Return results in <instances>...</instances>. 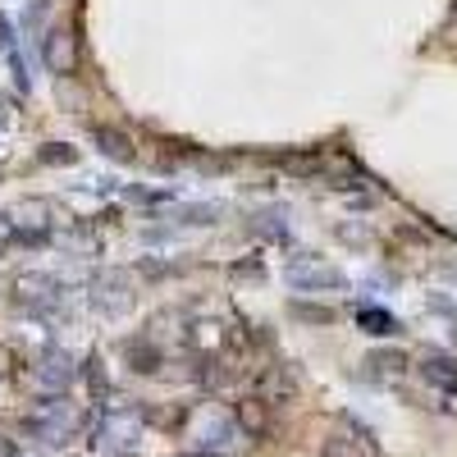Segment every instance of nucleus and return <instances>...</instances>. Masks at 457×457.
<instances>
[{
  "mask_svg": "<svg viewBox=\"0 0 457 457\" xmlns=\"http://www.w3.org/2000/svg\"><path fill=\"white\" fill-rule=\"evenodd\" d=\"M416 370H421V379H426L430 389L457 394V357H448V353H426L421 361H416Z\"/></svg>",
  "mask_w": 457,
  "mask_h": 457,
  "instance_id": "nucleus-3",
  "label": "nucleus"
},
{
  "mask_svg": "<svg viewBox=\"0 0 457 457\" xmlns=\"http://www.w3.org/2000/svg\"><path fill=\"white\" fill-rule=\"evenodd\" d=\"M325 457H370L361 444H353L348 435H329L325 439Z\"/></svg>",
  "mask_w": 457,
  "mask_h": 457,
  "instance_id": "nucleus-11",
  "label": "nucleus"
},
{
  "mask_svg": "<svg viewBox=\"0 0 457 457\" xmlns=\"http://www.w3.org/2000/svg\"><path fill=\"white\" fill-rule=\"evenodd\" d=\"M19 243V228H14V220L10 215H0V252H10Z\"/></svg>",
  "mask_w": 457,
  "mask_h": 457,
  "instance_id": "nucleus-12",
  "label": "nucleus"
},
{
  "mask_svg": "<svg viewBox=\"0 0 457 457\" xmlns=\"http://www.w3.org/2000/svg\"><path fill=\"white\" fill-rule=\"evenodd\" d=\"M357 325L366 329V334H385V338H394V334H403V325L389 316V312H375V307H357Z\"/></svg>",
  "mask_w": 457,
  "mask_h": 457,
  "instance_id": "nucleus-8",
  "label": "nucleus"
},
{
  "mask_svg": "<svg viewBox=\"0 0 457 457\" xmlns=\"http://www.w3.org/2000/svg\"><path fill=\"white\" fill-rule=\"evenodd\" d=\"M179 457H215V453H206V448H197V453H179Z\"/></svg>",
  "mask_w": 457,
  "mask_h": 457,
  "instance_id": "nucleus-13",
  "label": "nucleus"
},
{
  "mask_svg": "<svg viewBox=\"0 0 457 457\" xmlns=\"http://www.w3.org/2000/svg\"><path fill=\"white\" fill-rule=\"evenodd\" d=\"M238 430H243V426L224 421V416H206V421H202V430H197V444H202L206 453H220V448H228V444L238 439Z\"/></svg>",
  "mask_w": 457,
  "mask_h": 457,
  "instance_id": "nucleus-4",
  "label": "nucleus"
},
{
  "mask_svg": "<svg viewBox=\"0 0 457 457\" xmlns=\"http://www.w3.org/2000/svg\"><path fill=\"white\" fill-rule=\"evenodd\" d=\"M238 426H243V430H252V435H261V430H265V403H261V398L238 403Z\"/></svg>",
  "mask_w": 457,
  "mask_h": 457,
  "instance_id": "nucleus-9",
  "label": "nucleus"
},
{
  "mask_svg": "<svg viewBox=\"0 0 457 457\" xmlns=\"http://www.w3.org/2000/svg\"><path fill=\"white\" fill-rule=\"evenodd\" d=\"M284 275H288V284H293L297 293H334V288H343V275L334 270V265L307 261V256H293Z\"/></svg>",
  "mask_w": 457,
  "mask_h": 457,
  "instance_id": "nucleus-2",
  "label": "nucleus"
},
{
  "mask_svg": "<svg viewBox=\"0 0 457 457\" xmlns=\"http://www.w3.org/2000/svg\"><path fill=\"white\" fill-rule=\"evenodd\" d=\"M366 366H370V379H398V375H407V357L403 353H370L366 357Z\"/></svg>",
  "mask_w": 457,
  "mask_h": 457,
  "instance_id": "nucleus-7",
  "label": "nucleus"
},
{
  "mask_svg": "<svg viewBox=\"0 0 457 457\" xmlns=\"http://www.w3.org/2000/svg\"><path fill=\"white\" fill-rule=\"evenodd\" d=\"M124 357H129V366H133V370H142V375H151V370L161 366V348H156L151 338H142V334L124 343Z\"/></svg>",
  "mask_w": 457,
  "mask_h": 457,
  "instance_id": "nucleus-5",
  "label": "nucleus"
},
{
  "mask_svg": "<svg viewBox=\"0 0 457 457\" xmlns=\"http://www.w3.org/2000/svg\"><path fill=\"white\" fill-rule=\"evenodd\" d=\"M23 430H28L37 444H64V439L73 435V411H69L64 398H46V403L23 421Z\"/></svg>",
  "mask_w": 457,
  "mask_h": 457,
  "instance_id": "nucleus-1",
  "label": "nucleus"
},
{
  "mask_svg": "<svg viewBox=\"0 0 457 457\" xmlns=\"http://www.w3.org/2000/svg\"><path fill=\"white\" fill-rule=\"evenodd\" d=\"M83 379H87V389H92V398H96V407H105V398H110V375L101 370V361H96V357L87 361V370H83Z\"/></svg>",
  "mask_w": 457,
  "mask_h": 457,
  "instance_id": "nucleus-10",
  "label": "nucleus"
},
{
  "mask_svg": "<svg viewBox=\"0 0 457 457\" xmlns=\"http://www.w3.org/2000/svg\"><path fill=\"white\" fill-rule=\"evenodd\" d=\"M37 379H42V385L51 389H69V379H73V366H69V357L64 353H46L42 357V366H37Z\"/></svg>",
  "mask_w": 457,
  "mask_h": 457,
  "instance_id": "nucleus-6",
  "label": "nucleus"
}]
</instances>
